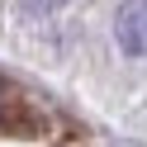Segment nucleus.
<instances>
[{
  "mask_svg": "<svg viewBox=\"0 0 147 147\" xmlns=\"http://www.w3.org/2000/svg\"><path fill=\"white\" fill-rule=\"evenodd\" d=\"M114 38L128 57H147V0H128L114 19Z\"/></svg>",
  "mask_w": 147,
  "mask_h": 147,
  "instance_id": "1",
  "label": "nucleus"
},
{
  "mask_svg": "<svg viewBox=\"0 0 147 147\" xmlns=\"http://www.w3.org/2000/svg\"><path fill=\"white\" fill-rule=\"evenodd\" d=\"M19 5H24L29 14H52V10H62L67 0H19Z\"/></svg>",
  "mask_w": 147,
  "mask_h": 147,
  "instance_id": "2",
  "label": "nucleus"
},
{
  "mask_svg": "<svg viewBox=\"0 0 147 147\" xmlns=\"http://www.w3.org/2000/svg\"><path fill=\"white\" fill-rule=\"evenodd\" d=\"M0 114H5V81H0Z\"/></svg>",
  "mask_w": 147,
  "mask_h": 147,
  "instance_id": "3",
  "label": "nucleus"
}]
</instances>
